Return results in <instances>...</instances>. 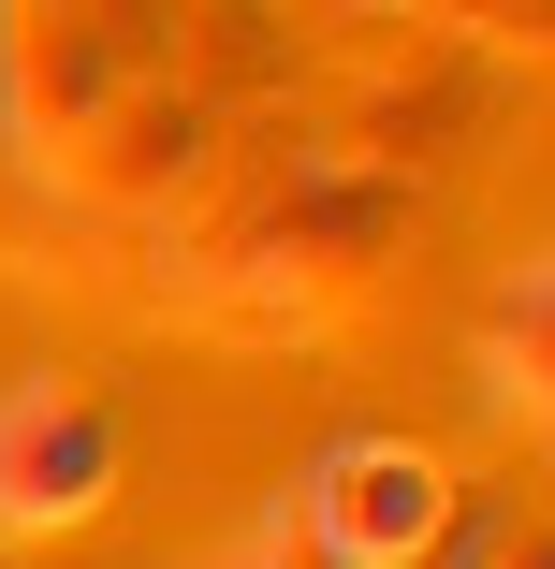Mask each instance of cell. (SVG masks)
Wrapping results in <instances>:
<instances>
[{
	"label": "cell",
	"mask_w": 555,
	"mask_h": 569,
	"mask_svg": "<svg viewBox=\"0 0 555 569\" xmlns=\"http://www.w3.org/2000/svg\"><path fill=\"white\" fill-rule=\"evenodd\" d=\"M118 468H132V438H118V409H102L88 380H0V540H73V526H102V497H118Z\"/></svg>",
	"instance_id": "6da1fadb"
},
{
	"label": "cell",
	"mask_w": 555,
	"mask_h": 569,
	"mask_svg": "<svg viewBox=\"0 0 555 569\" xmlns=\"http://www.w3.org/2000/svg\"><path fill=\"white\" fill-rule=\"evenodd\" d=\"M438 526H454V482H438V452H409V438H337L293 482V540L321 569H409Z\"/></svg>",
	"instance_id": "7a4b0ae2"
},
{
	"label": "cell",
	"mask_w": 555,
	"mask_h": 569,
	"mask_svg": "<svg viewBox=\"0 0 555 569\" xmlns=\"http://www.w3.org/2000/svg\"><path fill=\"white\" fill-rule=\"evenodd\" d=\"M205 132H219L205 88H118V102H102L88 132H59V147H73V190H102V204H161V190L205 176Z\"/></svg>",
	"instance_id": "3957f363"
},
{
	"label": "cell",
	"mask_w": 555,
	"mask_h": 569,
	"mask_svg": "<svg viewBox=\"0 0 555 569\" xmlns=\"http://www.w3.org/2000/svg\"><path fill=\"white\" fill-rule=\"evenodd\" d=\"M0 16H16V0H0Z\"/></svg>",
	"instance_id": "277c9868"
}]
</instances>
